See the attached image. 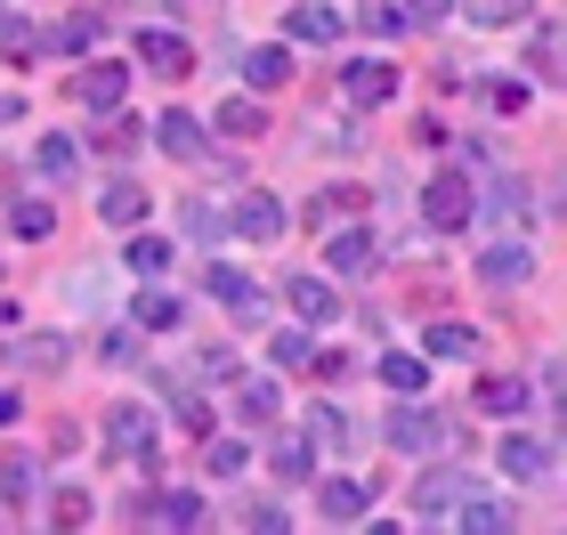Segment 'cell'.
Listing matches in <instances>:
<instances>
[{
	"label": "cell",
	"mask_w": 567,
	"mask_h": 535,
	"mask_svg": "<svg viewBox=\"0 0 567 535\" xmlns=\"http://www.w3.org/2000/svg\"><path fill=\"white\" fill-rule=\"evenodd\" d=\"M106 446L114 454H131V463H163V446H154V414H146V405H114V414H106Z\"/></svg>",
	"instance_id": "6da1fadb"
},
{
	"label": "cell",
	"mask_w": 567,
	"mask_h": 535,
	"mask_svg": "<svg viewBox=\"0 0 567 535\" xmlns=\"http://www.w3.org/2000/svg\"><path fill=\"white\" fill-rule=\"evenodd\" d=\"M495 463H503V479L535 487V479H551V471H559V454H551V439H519V430H511V439L495 446Z\"/></svg>",
	"instance_id": "7a4b0ae2"
},
{
	"label": "cell",
	"mask_w": 567,
	"mask_h": 535,
	"mask_svg": "<svg viewBox=\"0 0 567 535\" xmlns=\"http://www.w3.org/2000/svg\"><path fill=\"white\" fill-rule=\"evenodd\" d=\"M73 97H82L90 114L122 106V97H131V65H122V58H97V65H82V82H73Z\"/></svg>",
	"instance_id": "3957f363"
},
{
	"label": "cell",
	"mask_w": 567,
	"mask_h": 535,
	"mask_svg": "<svg viewBox=\"0 0 567 535\" xmlns=\"http://www.w3.org/2000/svg\"><path fill=\"white\" fill-rule=\"evenodd\" d=\"M284 300H292V317L308 325V333H324V325L341 317V292H332L324 276H292V285H284Z\"/></svg>",
	"instance_id": "277c9868"
},
{
	"label": "cell",
	"mask_w": 567,
	"mask_h": 535,
	"mask_svg": "<svg viewBox=\"0 0 567 535\" xmlns=\"http://www.w3.org/2000/svg\"><path fill=\"white\" fill-rule=\"evenodd\" d=\"M341 90L357 97V106H390V97H398V65L390 58H349Z\"/></svg>",
	"instance_id": "5b68a950"
},
{
	"label": "cell",
	"mask_w": 567,
	"mask_h": 535,
	"mask_svg": "<svg viewBox=\"0 0 567 535\" xmlns=\"http://www.w3.org/2000/svg\"><path fill=\"white\" fill-rule=\"evenodd\" d=\"M471 178H462V171H437L430 178V195H422V212H430V227H462V219H471Z\"/></svg>",
	"instance_id": "8992f818"
},
{
	"label": "cell",
	"mask_w": 567,
	"mask_h": 535,
	"mask_svg": "<svg viewBox=\"0 0 567 535\" xmlns=\"http://www.w3.org/2000/svg\"><path fill=\"white\" fill-rule=\"evenodd\" d=\"M471 495H478V487H471L462 471H430L422 487H414V512H422V519H454V512H462Z\"/></svg>",
	"instance_id": "52a82bcc"
},
{
	"label": "cell",
	"mask_w": 567,
	"mask_h": 535,
	"mask_svg": "<svg viewBox=\"0 0 567 535\" xmlns=\"http://www.w3.org/2000/svg\"><path fill=\"white\" fill-rule=\"evenodd\" d=\"M381 439H390V446H405V454H430V446H454V439H446V422H430V414H422V405H398V414H390V430H381Z\"/></svg>",
	"instance_id": "ba28073f"
},
{
	"label": "cell",
	"mask_w": 567,
	"mask_h": 535,
	"mask_svg": "<svg viewBox=\"0 0 567 535\" xmlns=\"http://www.w3.org/2000/svg\"><path fill=\"white\" fill-rule=\"evenodd\" d=\"M203 285H212V300H227V309H236L244 325H260V309H268V300H260V285H251L244 268H227V260H219L212 276H203Z\"/></svg>",
	"instance_id": "9c48e42d"
},
{
	"label": "cell",
	"mask_w": 567,
	"mask_h": 535,
	"mask_svg": "<svg viewBox=\"0 0 567 535\" xmlns=\"http://www.w3.org/2000/svg\"><path fill=\"white\" fill-rule=\"evenodd\" d=\"M236 236H251V244H276V236H284V203L251 187V195L236 203Z\"/></svg>",
	"instance_id": "30bf717a"
},
{
	"label": "cell",
	"mask_w": 567,
	"mask_h": 535,
	"mask_svg": "<svg viewBox=\"0 0 567 535\" xmlns=\"http://www.w3.org/2000/svg\"><path fill=\"white\" fill-rule=\"evenodd\" d=\"M268 463H276L284 487H308V479H317V439H308V430H300V439H276Z\"/></svg>",
	"instance_id": "8fae6325"
},
{
	"label": "cell",
	"mask_w": 567,
	"mask_h": 535,
	"mask_svg": "<svg viewBox=\"0 0 567 535\" xmlns=\"http://www.w3.org/2000/svg\"><path fill=\"white\" fill-rule=\"evenodd\" d=\"M535 268V251L519 244V236H503V244H486V260H478V276L486 285H519V276Z\"/></svg>",
	"instance_id": "7c38bea8"
},
{
	"label": "cell",
	"mask_w": 567,
	"mask_h": 535,
	"mask_svg": "<svg viewBox=\"0 0 567 535\" xmlns=\"http://www.w3.org/2000/svg\"><path fill=\"white\" fill-rule=\"evenodd\" d=\"M317 519L357 527V519H365V487H349V479H324V487H317Z\"/></svg>",
	"instance_id": "4fadbf2b"
},
{
	"label": "cell",
	"mask_w": 567,
	"mask_h": 535,
	"mask_svg": "<svg viewBox=\"0 0 567 535\" xmlns=\"http://www.w3.org/2000/svg\"><path fill=\"white\" fill-rule=\"evenodd\" d=\"M324 260H332V276H365L373 268V236L365 227H341V236L324 244Z\"/></svg>",
	"instance_id": "5bb4252c"
},
{
	"label": "cell",
	"mask_w": 567,
	"mask_h": 535,
	"mask_svg": "<svg viewBox=\"0 0 567 535\" xmlns=\"http://www.w3.org/2000/svg\"><path fill=\"white\" fill-rule=\"evenodd\" d=\"M138 519H146V527H203V503H195L187 487H171V495H154Z\"/></svg>",
	"instance_id": "9a60e30c"
},
{
	"label": "cell",
	"mask_w": 567,
	"mask_h": 535,
	"mask_svg": "<svg viewBox=\"0 0 567 535\" xmlns=\"http://www.w3.org/2000/svg\"><path fill=\"white\" fill-rule=\"evenodd\" d=\"M284 33H292V41H341V17H332L324 0H300V9L284 17Z\"/></svg>",
	"instance_id": "2e32d148"
},
{
	"label": "cell",
	"mask_w": 567,
	"mask_h": 535,
	"mask_svg": "<svg viewBox=\"0 0 567 535\" xmlns=\"http://www.w3.org/2000/svg\"><path fill=\"white\" fill-rule=\"evenodd\" d=\"M154 146H163V155H178V163H187L195 146H203V122H195V114H163V122H154Z\"/></svg>",
	"instance_id": "e0dca14e"
},
{
	"label": "cell",
	"mask_w": 567,
	"mask_h": 535,
	"mask_svg": "<svg viewBox=\"0 0 567 535\" xmlns=\"http://www.w3.org/2000/svg\"><path fill=\"white\" fill-rule=\"evenodd\" d=\"M97 212H106V227H138L146 219V195L131 187V178H114V187L97 195Z\"/></svg>",
	"instance_id": "ac0fdd59"
},
{
	"label": "cell",
	"mask_w": 567,
	"mask_h": 535,
	"mask_svg": "<svg viewBox=\"0 0 567 535\" xmlns=\"http://www.w3.org/2000/svg\"><path fill=\"white\" fill-rule=\"evenodd\" d=\"M138 58L154 65V73H187L195 58H187V41H178V33H138Z\"/></svg>",
	"instance_id": "d6986e66"
},
{
	"label": "cell",
	"mask_w": 567,
	"mask_h": 535,
	"mask_svg": "<svg viewBox=\"0 0 567 535\" xmlns=\"http://www.w3.org/2000/svg\"><path fill=\"white\" fill-rule=\"evenodd\" d=\"M284 73H292V49H251V58H244V82L251 90H276Z\"/></svg>",
	"instance_id": "ffe728a7"
},
{
	"label": "cell",
	"mask_w": 567,
	"mask_h": 535,
	"mask_svg": "<svg viewBox=\"0 0 567 535\" xmlns=\"http://www.w3.org/2000/svg\"><path fill=\"white\" fill-rule=\"evenodd\" d=\"M33 454H0V495H9V503H33Z\"/></svg>",
	"instance_id": "44dd1931"
},
{
	"label": "cell",
	"mask_w": 567,
	"mask_h": 535,
	"mask_svg": "<svg viewBox=\"0 0 567 535\" xmlns=\"http://www.w3.org/2000/svg\"><path fill=\"white\" fill-rule=\"evenodd\" d=\"M146 131H138V122L131 114H122V106H106V122H97V146H106V155H131V146H138Z\"/></svg>",
	"instance_id": "7402d4cb"
},
{
	"label": "cell",
	"mask_w": 567,
	"mask_h": 535,
	"mask_svg": "<svg viewBox=\"0 0 567 535\" xmlns=\"http://www.w3.org/2000/svg\"><path fill=\"white\" fill-rule=\"evenodd\" d=\"M357 17H365V33H373V41H398L405 24H414V17L398 9V0H365V9H357Z\"/></svg>",
	"instance_id": "603a6c76"
},
{
	"label": "cell",
	"mask_w": 567,
	"mask_h": 535,
	"mask_svg": "<svg viewBox=\"0 0 567 535\" xmlns=\"http://www.w3.org/2000/svg\"><path fill=\"white\" fill-rule=\"evenodd\" d=\"M131 317L146 325V333H171V325H178V300H171V292H138V300H131Z\"/></svg>",
	"instance_id": "cb8c5ba5"
},
{
	"label": "cell",
	"mask_w": 567,
	"mask_h": 535,
	"mask_svg": "<svg viewBox=\"0 0 567 535\" xmlns=\"http://www.w3.org/2000/svg\"><path fill=\"white\" fill-rule=\"evenodd\" d=\"M430 357H478V333H471V325H446V317H437V325H430Z\"/></svg>",
	"instance_id": "d4e9b609"
},
{
	"label": "cell",
	"mask_w": 567,
	"mask_h": 535,
	"mask_svg": "<svg viewBox=\"0 0 567 535\" xmlns=\"http://www.w3.org/2000/svg\"><path fill=\"white\" fill-rule=\"evenodd\" d=\"M454 519L471 527V535H503V527H511V512H503V503H486V495H471V503H462Z\"/></svg>",
	"instance_id": "484cf974"
},
{
	"label": "cell",
	"mask_w": 567,
	"mask_h": 535,
	"mask_svg": "<svg viewBox=\"0 0 567 535\" xmlns=\"http://www.w3.org/2000/svg\"><path fill=\"white\" fill-rule=\"evenodd\" d=\"M178 227H187V236H195L203 251H212V244L227 236V227H219V212H212V203H178Z\"/></svg>",
	"instance_id": "4316f807"
},
{
	"label": "cell",
	"mask_w": 567,
	"mask_h": 535,
	"mask_svg": "<svg viewBox=\"0 0 567 535\" xmlns=\"http://www.w3.org/2000/svg\"><path fill=\"white\" fill-rule=\"evenodd\" d=\"M519 203H527V187H519V178H495V195H478L471 212H486V219H519Z\"/></svg>",
	"instance_id": "83f0119b"
},
{
	"label": "cell",
	"mask_w": 567,
	"mask_h": 535,
	"mask_svg": "<svg viewBox=\"0 0 567 535\" xmlns=\"http://www.w3.org/2000/svg\"><path fill=\"white\" fill-rule=\"evenodd\" d=\"M90 41H97V24H90V17H65V24H58V33H49L41 49H58V58H82Z\"/></svg>",
	"instance_id": "f1b7e54d"
},
{
	"label": "cell",
	"mask_w": 567,
	"mask_h": 535,
	"mask_svg": "<svg viewBox=\"0 0 567 535\" xmlns=\"http://www.w3.org/2000/svg\"><path fill=\"white\" fill-rule=\"evenodd\" d=\"M260 106H251V97H236V106H219V138H260Z\"/></svg>",
	"instance_id": "f546056e"
},
{
	"label": "cell",
	"mask_w": 567,
	"mask_h": 535,
	"mask_svg": "<svg viewBox=\"0 0 567 535\" xmlns=\"http://www.w3.org/2000/svg\"><path fill=\"white\" fill-rule=\"evenodd\" d=\"M49 178H73V171H82V146H73V138H41V155H33Z\"/></svg>",
	"instance_id": "4dcf8cb0"
},
{
	"label": "cell",
	"mask_w": 567,
	"mask_h": 535,
	"mask_svg": "<svg viewBox=\"0 0 567 535\" xmlns=\"http://www.w3.org/2000/svg\"><path fill=\"white\" fill-rule=\"evenodd\" d=\"M268 357H276V366H308V357H317V333H308V325H292V333L268 341Z\"/></svg>",
	"instance_id": "1f68e13d"
},
{
	"label": "cell",
	"mask_w": 567,
	"mask_h": 535,
	"mask_svg": "<svg viewBox=\"0 0 567 535\" xmlns=\"http://www.w3.org/2000/svg\"><path fill=\"white\" fill-rule=\"evenodd\" d=\"M122 260H131L138 276H163V268H171V244H163V236H131V251H122Z\"/></svg>",
	"instance_id": "d6a6232c"
},
{
	"label": "cell",
	"mask_w": 567,
	"mask_h": 535,
	"mask_svg": "<svg viewBox=\"0 0 567 535\" xmlns=\"http://www.w3.org/2000/svg\"><path fill=\"white\" fill-rule=\"evenodd\" d=\"M381 381H390L398 398H422V357H381Z\"/></svg>",
	"instance_id": "836d02e7"
},
{
	"label": "cell",
	"mask_w": 567,
	"mask_h": 535,
	"mask_svg": "<svg viewBox=\"0 0 567 535\" xmlns=\"http://www.w3.org/2000/svg\"><path fill=\"white\" fill-rule=\"evenodd\" d=\"M478 405H486V414H519V405H527V381H486Z\"/></svg>",
	"instance_id": "e575fe53"
},
{
	"label": "cell",
	"mask_w": 567,
	"mask_h": 535,
	"mask_svg": "<svg viewBox=\"0 0 567 535\" xmlns=\"http://www.w3.org/2000/svg\"><path fill=\"white\" fill-rule=\"evenodd\" d=\"M0 49H9L17 65H33V58H41V33H33V24H9V17H0Z\"/></svg>",
	"instance_id": "d590c367"
},
{
	"label": "cell",
	"mask_w": 567,
	"mask_h": 535,
	"mask_svg": "<svg viewBox=\"0 0 567 535\" xmlns=\"http://www.w3.org/2000/svg\"><path fill=\"white\" fill-rule=\"evenodd\" d=\"M244 422H276V381H244Z\"/></svg>",
	"instance_id": "8d00e7d4"
},
{
	"label": "cell",
	"mask_w": 567,
	"mask_h": 535,
	"mask_svg": "<svg viewBox=\"0 0 567 535\" xmlns=\"http://www.w3.org/2000/svg\"><path fill=\"white\" fill-rule=\"evenodd\" d=\"M527 58H535L544 82H559V33H551V24H535V49H527Z\"/></svg>",
	"instance_id": "74e56055"
},
{
	"label": "cell",
	"mask_w": 567,
	"mask_h": 535,
	"mask_svg": "<svg viewBox=\"0 0 567 535\" xmlns=\"http://www.w3.org/2000/svg\"><path fill=\"white\" fill-rule=\"evenodd\" d=\"M527 0H471V24H519Z\"/></svg>",
	"instance_id": "f35d334b"
},
{
	"label": "cell",
	"mask_w": 567,
	"mask_h": 535,
	"mask_svg": "<svg viewBox=\"0 0 567 535\" xmlns=\"http://www.w3.org/2000/svg\"><path fill=\"white\" fill-rule=\"evenodd\" d=\"M24 366H33V373L65 366V333H41V341H24Z\"/></svg>",
	"instance_id": "ab89813d"
},
{
	"label": "cell",
	"mask_w": 567,
	"mask_h": 535,
	"mask_svg": "<svg viewBox=\"0 0 567 535\" xmlns=\"http://www.w3.org/2000/svg\"><path fill=\"white\" fill-rule=\"evenodd\" d=\"M17 236H49V227H58V212H49V203H17Z\"/></svg>",
	"instance_id": "60d3db41"
},
{
	"label": "cell",
	"mask_w": 567,
	"mask_h": 535,
	"mask_svg": "<svg viewBox=\"0 0 567 535\" xmlns=\"http://www.w3.org/2000/svg\"><path fill=\"white\" fill-rule=\"evenodd\" d=\"M203 463H212V479H236V471H244V446H236V439H212Z\"/></svg>",
	"instance_id": "b9f144b4"
},
{
	"label": "cell",
	"mask_w": 567,
	"mask_h": 535,
	"mask_svg": "<svg viewBox=\"0 0 567 535\" xmlns=\"http://www.w3.org/2000/svg\"><path fill=\"white\" fill-rule=\"evenodd\" d=\"M244 527H260V535H284L292 519H284V503H244Z\"/></svg>",
	"instance_id": "7bdbcfd3"
},
{
	"label": "cell",
	"mask_w": 567,
	"mask_h": 535,
	"mask_svg": "<svg viewBox=\"0 0 567 535\" xmlns=\"http://www.w3.org/2000/svg\"><path fill=\"white\" fill-rule=\"evenodd\" d=\"M486 106H495V114H519V106H527V82H495V90H486Z\"/></svg>",
	"instance_id": "ee69618b"
},
{
	"label": "cell",
	"mask_w": 567,
	"mask_h": 535,
	"mask_svg": "<svg viewBox=\"0 0 567 535\" xmlns=\"http://www.w3.org/2000/svg\"><path fill=\"white\" fill-rule=\"evenodd\" d=\"M341 430H349V422L332 414V405H317V414H308V439H324V446H332V439H341Z\"/></svg>",
	"instance_id": "f6af8a7d"
},
{
	"label": "cell",
	"mask_w": 567,
	"mask_h": 535,
	"mask_svg": "<svg viewBox=\"0 0 567 535\" xmlns=\"http://www.w3.org/2000/svg\"><path fill=\"white\" fill-rule=\"evenodd\" d=\"M90 519V495H58V527H82Z\"/></svg>",
	"instance_id": "bcb514c9"
},
{
	"label": "cell",
	"mask_w": 567,
	"mask_h": 535,
	"mask_svg": "<svg viewBox=\"0 0 567 535\" xmlns=\"http://www.w3.org/2000/svg\"><path fill=\"white\" fill-rule=\"evenodd\" d=\"M398 9H405V17H446L454 0H398Z\"/></svg>",
	"instance_id": "7dc6e473"
},
{
	"label": "cell",
	"mask_w": 567,
	"mask_h": 535,
	"mask_svg": "<svg viewBox=\"0 0 567 535\" xmlns=\"http://www.w3.org/2000/svg\"><path fill=\"white\" fill-rule=\"evenodd\" d=\"M17 114H24V106H17V97H0V131H9V122H17Z\"/></svg>",
	"instance_id": "c3c4849f"
},
{
	"label": "cell",
	"mask_w": 567,
	"mask_h": 535,
	"mask_svg": "<svg viewBox=\"0 0 567 535\" xmlns=\"http://www.w3.org/2000/svg\"><path fill=\"white\" fill-rule=\"evenodd\" d=\"M0 422H17V390H0Z\"/></svg>",
	"instance_id": "681fc988"
},
{
	"label": "cell",
	"mask_w": 567,
	"mask_h": 535,
	"mask_svg": "<svg viewBox=\"0 0 567 535\" xmlns=\"http://www.w3.org/2000/svg\"><path fill=\"white\" fill-rule=\"evenodd\" d=\"M0 17H9V0H0Z\"/></svg>",
	"instance_id": "f907efd6"
}]
</instances>
